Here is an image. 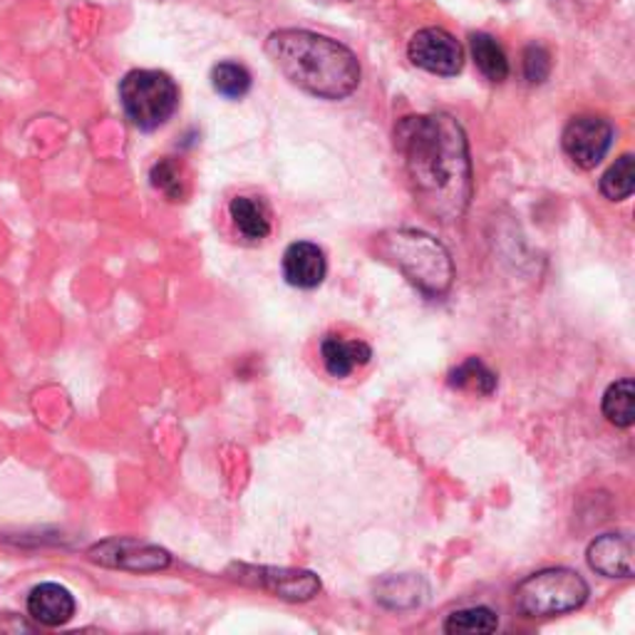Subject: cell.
Listing matches in <instances>:
<instances>
[{"label": "cell", "instance_id": "1", "mask_svg": "<svg viewBox=\"0 0 635 635\" xmlns=\"http://www.w3.org/2000/svg\"><path fill=\"white\" fill-rule=\"evenodd\" d=\"M395 147L404 162L414 202L434 222L460 218L472 196V164L460 122L450 114L400 120Z\"/></svg>", "mask_w": 635, "mask_h": 635}, {"label": "cell", "instance_id": "2", "mask_svg": "<svg viewBox=\"0 0 635 635\" xmlns=\"http://www.w3.org/2000/svg\"><path fill=\"white\" fill-rule=\"evenodd\" d=\"M266 53L296 88L322 100L348 98L360 82L358 58L346 45L308 30H278Z\"/></svg>", "mask_w": 635, "mask_h": 635}, {"label": "cell", "instance_id": "3", "mask_svg": "<svg viewBox=\"0 0 635 635\" xmlns=\"http://www.w3.org/2000/svg\"><path fill=\"white\" fill-rule=\"evenodd\" d=\"M382 256L398 266L412 286H418L424 296L440 298L452 286L454 268L447 248L430 234L398 228L380 236Z\"/></svg>", "mask_w": 635, "mask_h": 635}, {"label": "cell", "instance_id": "4", "mask_svg": "<svg viewBox=\"0 0 635 635\" xmlns=\"http://www.w3.org/2000/svg\"><path fill=\"white\" fill-rule=\"evenodd\" d=\"M588 598V586L571 569H546L519 583L516 608L529 618H549L576 611Z\"/></svg>", "mask_w": 635, "mask_h": 635}, {"label": "cell", "instance_id": "5", "mask_svg": "<svg viewBox=\"0 0 635 635\" xmlns=\"http://www.w3.org/2000/svg\"><path fill=\"white\" fill-rule=\"evenodd\" d=\"M124 114L140 130H157L180 105V88L160 70H132L120 85Z\"/></svg>", "mask_w": 635, "mask_h": 635}, {"label": "cell", "instance_id": "6", "mask_svg": "<svg viewBox=\"0 0 635 635\" xmlns=\"http://www.w3.org/2000/svg\"><path fill=\"white\" fill-rule=\"evenodd\" d=\"M410 60L432 75L452 78L464 65V50L442 28H424L410 40Z\"/></svg>", "mask_w": 635, "mask_h": 635}, {"label": "cell", "instance_id": "7", "mask_svg": "<svg viewBox=\"0 0 635 635\" xmlns=\"http://www.w3.org/2000/svg\"><path fill=\"white\" fill-rule=\"evenodd\" d=\"M613 142V127L601 117H574L564 130V152L581 170H593Z\"/></svg>", "mask_w": 635, "mask_h": 635}, {"label": "cell", "instance_id": "8", "mask_svg": "<svg viewBox=\"0 0 635 635\" xmlns=\"http://www.w3.org/2000/svg\"><path fill=\"white\" fill-rule=\"evenodd\" d=\"M92 561L127 571H160L170 566V554L157 546H144L137 541H107L90 551Z\"/></svg>", "mask_w": 635, "mask_h": 635}, {"label": "cell", "instance_id": "9", "mask_svg": "<svg viewBox=\"0 0 635 635\" xmlns=\"http://www.w3.org/2000/svg\"><path fill=\"white\" fill-rule=\"evenodd\" d=\"M588 564L608 578L633 576V539L628 534H603L588 546Z\"/></svg>", "mask_w": 635, "mask_h": 635}, {"label": "cell", "instance_id": "10", "mask_svg": "<svg viewBox=\"0 0 635 635\" xmlns=\"http://www.w3.org/2000/svg\"><path fill=\"white\" fill-rule=\"evenodd\" d=\"M28 613L40 626H65V623L75 616V598H72V593L65 586H60V583H40V586L30 591Z\"/></svg>", "mask_w": 635, "mask_h": 635}, {"label": "cell", "instance_id": "11", "mask_svg": "<svg viewBox=\"0 0 635 635\" xmlns=\"http://www.w3.org/2000/svg\"><path fill=\"white\" fill-rule=\"evenodd\" d=\"M326 254L316 244L298 242L290 244L284 254V276L296 288H318L326 278Z\"/></svg>", "mask_w": 635, "mask_h": 635}, {"label": "cell", "instance_id": "12", "mask_svg": "<svg viewBox=\"0 0 635 635\" xmlns=\"http://www.w3.org/2000/svg\"><path fill=\"white\" fill-rule=\"evenodd\" d=\"M320 358L322 366L332 375V378H348V375L368 366L372 358V350L368 342L362 340H346L340 336H326L320 342Z\"/></svg>", "mask_w": 635, "mask_h": 635}, {"label": "cell", "instance_id": "13", "mask_svg": "<svg viewBox=\"0 0 635 635\" xmlns=\"http://www.w3.org/2000/svg\"><path fill=\"white\" fill-rule=\"evenodd\" d=\"M228 214H232L236 232L248 238V242H262V238L270 234V214L266 204L256 199V196H236L228 204Z\"/></svg>", "mask_w": 635, "mask_h": 635}, {"label": "cell", "instance_id": "14", "mask_svg": "<svg viewBox=\"0 0 635 635\" xmlns=\"http://www.w3.org/2000/svg\"><path fill=\"white\" fill-rule=\"evenodd\" d=\"M266 574L262 581L264 586H268L274 593H278L280 598L288 601H308L314 598L320 591V581L308 574V571H276V569H266Z\"/></svg>", "mask_w": 635, "mask_h": 635}, {"label": "cell", "instance_id": "15", "mask_svg": "<svg viewBox=\"0 0 635 635\" xmlns=\"http://www.w3.org/2000/svg\"><path fill=\"white\" fill-rule=\"evenodd\" d=\"M472 55L477 68L482 70V75L492 82H502L509 75V60L504 55L502 45L496 43L492 35L477 33L472 35Z\"/></svg>", "mask_w": 635, "mask_h": 635}, {"label": "cell", "instance_id": "16", "mask_svg": "<svg viewBox=\"0 0 635 635\" xmlns=\"http://www.w3.org/2000/svg\"><path fill=\"white\" fill-rule=\"evenodd\" d=\"M450 388L464 390V392H477V395H492L496 390V375L489 370L479 358L464 360L462 366H457L450 378Z\"/></svg>", "mask_w": 635, "mask_h": 635}, {"label": "cell", "instance_id": "17", "mask_svg": "<svg viewBox=\"0 0 635 635\" xmlns=\"http://www.w3.org/2000/svg\"><path fill=\"white\" fill-rule=\"evenodd\" d=\"M603 414L616 427H631L635 422V388L633 380L623 378L613 382L603 395Z\"/></svg>", "mask_w": 635, "mask_h": 635}, {"label": "cell", "instance_id": "18", "mask_svg": "<svg viewBox=\"0 0 635 635\" xmlns=\"http://www.w3.org/2000/svg\"><path fill=\"white\" fill-rule=\"evenodd\" d=\"M212 85L226 100H242L252 90V75L238 62H218L212 70Z\"/></svg>", "mask_w": 635, "mask_h": 635}, {"label": "cell", "instance_id": "19", "mask_svg": "<svg viewBox=\"0 0 635 635\" xmlns=\"http://www.w3.org/2000/svg\"><path fill=\"white\" fill-rule=\"evenodd\" d=\"M633 186H635V160L631 154H623V157L616 160V164L603 174L601 192L611 202H623L633 194Z\"/></svg>", "mask_w": 635, "mask_h": 635}, {"label": "cell", "instance_id": "20", "mask_svg": "<svg viewBox=\"0 0 635 635\" xmlns=\"http://www.w3.org/2000/svg\"><path fill=\"white\" fill-rule=\"evenodd\" d=\"M496 628H499L496 613L484 606L454 611L444 623L447 633H494Z\"/></svg>", "mask_w": 635, "mask_h": 635}, {"label": "cell", "instance_id": "21", "mask_svg": "<svg viewBox=\"0 0 635 635\" xmlns=\"http://www.w3.org/2000/svg\"><path fill=\"white\" fill-rule=\"evenodd\" d=\"M152 184L162 190L170 199H182L184 196V180H182V170L176 166V162L164 160L152 170Z\"/></svg>", "mask_w": 635, "mask_h": 635}, {"label": "cell", "instance_id": "22", "mask_svg": "<svg viewBox=\"0 0 635 635\" xmlns=\"http://www.w3.org/2000/svg\"><path fill=\"white\" fill-rule=\"evenodd\" d=\"M551 72V55L541 45H529L524 53V75L529 82H544Z\"/></svg>", "mask_w": 635, "mask_h": 635}]
</instances>
